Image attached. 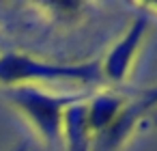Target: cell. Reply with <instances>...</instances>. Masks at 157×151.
Masks as SVG:
<instances>
[{"label":"cell","instance_id":"cell-1","mask_svg":"<svg viewBox=\"0 0 157 151\" xmlns=\"http://www.w3.org/2000/svg\"><path fill=\"white\" fill-rule=\"evenodd\" d=\"M0 78L5 80H43V82H63L78 84L88 91L90 86L105 84L101 71V58L82 61V63H41L22 56H9L0 61Z\"/></svg>","mask_w":157,"mask_h":151},{"label":"cell","instance_id":"cell-2","mask_svg":"<svg viewBox=\"0 0 157 151\" xmlns=\"http://www.w3.org/2000/svg\"><path fill=\"white\" fill-rule=\"evenodd\" d=\"M93 91H80V93H67V95H50L37 89H20L15 93V101L26 110V114L33 119L37 129L45 136L48 142L60 140L63 134V119L69 106L82 101Z\"/></svg>","mask_w":157,"mask_h":151},{"label":"cell","instance_id":"cell-3","mask_svg":"<svg viewBox=\"0 0 157 151\" xmlns=\"http://www.w3.org/2000/svg\"><path fill=\"white\" fill-rule=\"evenodd\" d=\"M148 28V18L138 15L136 22L131 24V28L125 33V37L110 50L108 58L101 61V71H103V80L110 84H118L123 82V78L129 71V65L136 56V50L142 43V37Z\"/></svg>","mask_w":157,"mask_h":151},{"label":"cell","instance_id":"cell-4","mask_svg":"<svg viewBox=\"0 0 157 151\" xmlns=\"http://www.w3.org/2000/svg\"><path fill=\"white\" fill-rule=\"evenodd\" d=\"M144 11H157V5H142Z\"/></svg>","mask_w":157,"mask_h":151},{"label":"cell","instance_id":"cell-5","mask_svg":"<svg viewBox=\"0 0 157 151\" xmlns=\"http://www.w3.org/2000/svg\"><path fill=\"white\" fill-rule=\"evenodd\" d=\"M151 114H153V119H155V123H157V108H155V110H153Z\"/></svg>","mask_w":157,"mask_h":151}]
</instances>
